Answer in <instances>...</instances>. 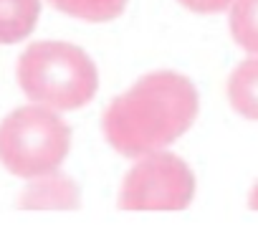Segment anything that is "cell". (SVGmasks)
<instances>
[{
  "instance_id": "6da1fadb",
  "label": "cell",
  "mask_w": 258,
  "mask_h": 248,
  "mask_svg": "<svg viewBox=\"0 0 258 248\" xmlns=\"http://www.w3.org/2000/svg\"><path fill=\"white\" fill-rule=\"evenodd\" d=\"M195 84L175 71L142 76L104 111V137L124 157L140 160L180 140L198 116Z\"/></svg>"
},
{
  "instance_id": "7a4b0ae2",
  "label": "cell",
  "mask_w": 258,
  "mask_h": 248,
  "mask_svg": "<svg viewBox=\"0 0 258 248\" xmlns=\"http://www.w3.org/2000/svg\"><path fill=\"white\" fill-rule=\"evenodd\" d=\"M23 94L46 109L71 111L89 104L99 89V71L89 53L66 41L28 46L16 66Z\"/></svg>"
},
{
  "instance_id": "3957f363",
  "label": "cell",
  "mask_w": 258,
  "mask_h": 248,
  "mask_svg": "<svg viewBox=\"0 0 258 248\" xmlns=\"http://www.w3.org/2000/svg\"><path fill=\"white\" fill-rule=\"evenodd\" d=\"M71 147V130L58 111L31 104L0 121V162L18 177L36 180L61 167Z\"/></svg>"
},
{
  "instance_id": "277c9868",
  "label": "cell",
  "mask_w": 258,
  "mask_h": 248,
  "mask_svg": "<svg viewBox=\"0 0 258 248\" xmlns=\"http://www.w3.org/2000/svg\"><path fill=\"white\" fill-rule=\"evenodd\" d=\"M192 170L170 152H152L137 160L126 172L119 205L121 208H185L192 200Z\"/></svg>"
},
{
  "instance_id": "5b68a950",
  "label": "cell",
  "mask_w": 258,
  "mask_h": 248,
  "mask_svg": "<svg viewBox=\"0 0 258 248\" xmlns=\"http://www.w3.org/2000/svg\"><path fill=\"white\" fill-rule=\"evenodd\" d=\"M21 205L23 208H76L79 188L71 177L61 172H51L33 180V185L23 193Z\"/></svg>"
},
{
  "instance_id": "8992f818",
  "label": "cell",
  "mask_w": 258,
  "mask_h": 248,
  "mask_svg": "<svg viewBox=\"0 0 258 248\" xmlns=\"http://www.w3.org/2000/svg\"><path fill=\"white\" fill-rule=\"evenodd\" d=\"M228 101L240 116L258 121V56L235 66L228 79Z\"/></svg>"
},
{
  "instance_id": "52a82bcc",
  "label": "cell",
  "mask_w": 258,
  "mask_h": 248,
  "mask_svg": "<svg viewBox=\"0 0 258 248\" xmlns=\"http://www.w3.org/2000/svg\"><path fill=\"white\" fill-rule=\"evenodd\" d=\"M41 16V0H0V43L28 38Z\"/></svg>"
},
{
  "instance_id": "ba28073f",
  "label": "cell",
  "mask_w": 258,
  "mask_h": 248,
  "mask_svg": "<svg viewBox=\"0 0 258 248\" xmlns=\"http://www.w3.org/2000/svg\"><path fill=\"white\" fill-rule=\"evenodd\" d=\"M48 3L71 18L89 23H106L124 13L126 0H48Z\"/></svg>"
},
{
  "instance_id": "9c48e42d",
  "label": "cell",
  "mask_w": 258,
  "mask_h": 248,
  "mask_svg": "<svg viewBox=\"0 0 258 248\" xmlns=\"http://www.w3.org/2000/svg\"><path fill=\"white\" fill-rule=\"evenodd\" d=\"M230 36L243 51L258 56V0L230 3Z\"/></svg>"
},
{
  "instance_id": "30bf717a",
  "label": "cell",
  "mask_w": 258,
  "mask_h": 248,
  "mask_svg": "<svg viewBox=\"0 0 258 248\" xmlns=\"http://www.w3.org/2000/svg\"><path fill=\"white\" fill-rule=\"evenodd\" d=\"M182 8H187L190 13H200V16H213V13H223L230 8L233 0H177Z\"/></svg>"
},
{
  "instance_id": "8fae6325",
  "label": "cell",
  "mask_w": 258,
  "mask_h": 248,
  "mask_svg": "<svg viewBox=\"0 0 258 248\" xmlns=\"http://www.w3.org/2000/svg\"><path fill=\"white\" fill-rule=\"evenodd\" d=\"M250 205L258 208V182H255V188H253V193H250Z\"/></svg>"
}]
</instances>
